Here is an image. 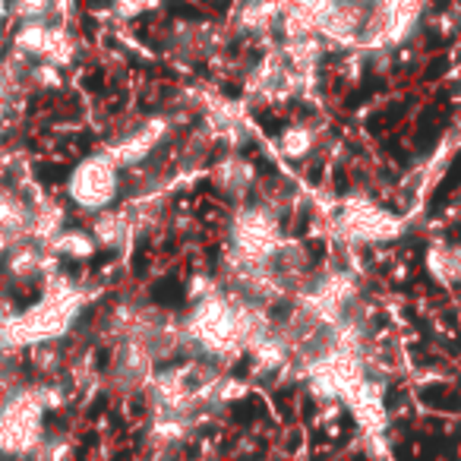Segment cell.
I'll list each match as a JSON object with an SVG mask.
<instances>
[{
  "instance_id": "6da1fadb",
  "label": "cell",
  "mask_w": 461,
  "mask_h": 461,
  "mask_svg": "<svg viewBox=\"0 0 461 461\" xmlns=\"http://www.w3.org/2000/svg\"><path fill=\"white\" fill-rule=\"evenodd\" d=\"M92 278H70L54 272L41 282V297L32 307H23L0 320V345L7 351H26L41 341H67L77 335L86 307L102 294V285L92 288Z\"/></svg>"
},
{
  "instance_id": "7a4b0ae2",
  "label": "cell",
  "mask_w": 461,
  "mask_h": 461,
  "mask_svg": "<svg viewBox=\"0 0 461 461\" xmlns=\"http://www.w3.org/2000/svg\"><path fill=\"white\" fill-rule=\"evenodd\" d=\"M180 326H184L186 357H205L221 370L247 360L250 345H247L238 294L221 288L203 301L186 303V310L180 313Z\"/></svg>"
},
{
  "instance_id": "3957f363",
  "label": "cell",
  "mask_w": 461,
  "mask_h": 461,
  "mask_svg": "<svg viewBox=\"0 0 461 461\" xmlns=\"http://www.w3.org/2000/svg\"><path fill=\"white\" fill-rule=\"evenodd\" d=\"M180 133L184 130L174 123V117L165 108L140 111V114L121 117L104 136L102 149L123 171H136V167L152 165L158 158H171Z\"/></svg>"
},
{
  "instance_id": "277c9868",
  "label": "cell",
  "mask_w": 461,
  "mask_h": 461,
  "mask_svg": "<svg viewBox=\"0 0 461 461\" xmlns=\"http://www.w3.org/2000/svg\"><path fill=\"white\" fill-rule=\"evenodd\" d=\"M221 230V247H228L230 253H238L250 263H269L278 247L288 240V215L278 205L253 196L240 205H230Z\"/></svg>"
},
{
  "instance_id": "5b68a950",
  "label": "cell",
  "mask_w": 461,
  "mask_h": 461,
  "mask_svg": "<svg viewBox=\"0 0 461 461\" xmlns=\"http://www.w3.org/2000/svg\"><path fill=\"white\" fill-rule=\"evenodd\" d=\"M329 230H332L335 244L348 247V250H354V247H383L404 238L408 218L392 212L389 205L376 203L364 190H351L339 196L335 215L329 218Z\"/></svg>"
},
{
  "instance_id": "8992f818",
  "label": "cell",
  "mask_w": 461,
  "mask_h": 461,
  "mask_svg": "<svg viewBox=\"0 0 461 461\" xmlns=\"http://www.w3.org/2000/svg\"><path fill=\"white\" fill-rule=\"evenodd\" d=\"M123 174L127 171L104 149H95L70 165L64 177V203L79 218H95L108 209H117L123 203V190H127Z\"/></svg>"
},
{
  "instance_id": "52a82bcc",
  "label": "cell",
  "mask_w": 461,
  "mask_h": 461,
  "mask_svg": "<svg viewBox=\"0 0 461 461\" xmlns=\"http://www.w3.org/2000/svg\"><path fill=\"white\" fill-rule=\"evenodd\" d=\"M48 433V411L32 379H23L0 395V458H35Z\"/></svg>"
},
{
  "instance_id": "ba28073f",
  "label": "cell",
  "mask_w": 461,
  "mask_h": 461,
  "mask_svg": "<svg viewBox=\"0 0 461 461\" xmlns=\"http://www.w3.org/2000/svg\"><path fill=\"white\" fill-rule=\"evenodd\" d=\"M429 0H373L354 51H402L423 35Z\"/></svg>"
},
{
  "instance_id": "9c48e42d",
  "label": "cell",
  "mask_w": 461,
  "mask_h": 461,
  "mask_svg": "<svg viewBox=\"0 0 461 461\" xmlns=\"http://www.w3.org/2000/svg\"><path fill=\"white\" fill-rule=\"evenodd\" d=\"M152 373L155 364L146 348H142V341L127 335L123 341L111 345V357L108 366H104V392L121 404L142 402L149 383H152Z\"/></svg>"
},
{
  "instance_id": "30bf717a",
  "label": "cell",
  "mask_w": 461,
  "mask_h": 461,
  "mask_svg": "<svg viewBox=\"0 0 461 461\" xmlns=\"http://www.w3.org/2000/svg\"><path fill=\"white\" fill-rule=\"evenodd\" d=\"M205 177H209L212 190H215L230 209V205H240L257 196L259 165H257V158H250L247 152H218L215 158H212Z\"/></svg>"
},
{
  "instance_id": "8fae6325",
  "label": "cell",
  "mask_w": 461,
  "mask_h": 461,
  "mask_svg": "<svg viewBox=\"0 0 461 461\" xmlns=\"http://www.w3.org/2000/svg\"><path fill=\"white\" fill-rule=\"evenodd\" d=\"M60 269V259L48 250L45 244H39L35 238L16 240L7 247V253L0 257V272L10 278L14 288H29V285H41L45 278H51Z\"/></svg>"
},
{
  "instance_id": "7c38bea8",
  "label": "cell",
  "mask_w": 461,
  "mask_h": 461,
  "mask_svg": "<svg viewBox=\"0 0 461 461\" xmlns=\"http://www.w3.org/2000/svg\"><path fill=\"white\" fill-rule=\"evenodd\" d=\"M322 142H326V123L320 117H297V121L285 123L276 136H272V155L291 165H301L320 155Z\"/></svg>"
},
{
  "instance_id": "4fadbf2b",
  "label": "cell",
  "mask_w": 461,
  "mask_h": 461,
  "mask_svg": "<svg viewBox=\"0 0 461 461\" xmlns=\"http://www.w3.org/2000/svg\"><path fill=\"white\" fill-rule=\"evenodd\" d=\"M89 230L92 238H95L98 250L111 253V257H127L130 250H133L136 244V224L133 218H130L127 205H117V209H108L102 212V215L89 218Z\"/></svg>"
},
{
  "instance_id": "5bb4252c",
  "label": "cell",
  "mask_w": 461,
  "mask_h": 461,
  "mask_svg": "<svg viewBox=\"0 0 461 461\" xmlns=\"http://www.w3.org/2000/svg\"><path fill=\"white\" fill-rule=\"evenodd\" d=\"M423 272L436 288L461 291V244L446 238H436L423 250Z\"/></svg>"
},
{
  "instance_id": "9a60e30c",
  "label": "cell",
  "mask_w": 461,
  "mask_h": 461,
  "mask_svg": "<svg viewBox=\"0 0 461 461\" xmlns=\"http://www.w3.org/2000/svg\"><path fill=\"white\" fill-rule=\"evenodd\" d=\"M48 35H51V20H23L14 23L7 35V54L35 64V60H45L48 51Z\"/></svg>"
},
{
  "instance_id": "2e32d148",
  "label": "cell",
  "mask_w": 461,
  "mask_h": 461,
  "mask_svg": "<svg viewBox=\"0 0 461 461\" xmlns=\"http://www.w3.org/2000/svg\"><path fill=\"white\" fill-rule=\"evenodd\" d=\"M48 250H51L58 259L79 263V266H89L92 259L102 253V250H98V244H95V238H92L89 224H67L58 238L51 240V247H48Z\"/></svg>"
},
{
  "instance_id": "e0dca14e",
  "label": "cell",
  "mask_w": 461,
  "mask_h": 461,
  "mask_svg": "<svg viewBox=\"0 0 461 461\" xmlns=\"http://www.w3.org/2000/svg\"><path fill=\"white\" fill-rule=\"evenodd\" d=\"M77 455H79V436L73 433V429L48 427L45 439H41V446L32 461H77Z\"/></svg>"
},
{
  "instance_id": "ac0fdd59",
  "label": "cell",
  "mask_w": 461,
  "mask_h": 461,
  "mask_svg": "<svg viewBox=\"0 0 461 461\" xmlns=\"http://www.w3.org/2000/svg\"><path fill=\"white\" fill-rule=\"evenodd\" d=\"M67 89V77L60 67L48 60H35L26 70V95H60Z\"/></svg>"
},
{
  "instance_id": "d6986e66",
  "label": "cell",
  "mask_w": 461,
  "mask_h": 461,
  "mask_svg": "<svg viewBox=\"0 0 461 461\" xmlns=\"http://www.w3.org/2000/svg\"><path fill=\"white\" fill-rule=\"evenodd\" d=\"M10 20H64V14H60V0H10Z\"/></svg>"
},
{
  "instance_id": "ffe728a7",
  "label": "cell",
  "mask_w": 461,
  "mask_h": 461,
  "mask_svg": "<svg viewBox=\"0 0 461 461\" xmlns=\"http://www.w3.org/2000/svg\"><path fill=\"white\" fill-rule=\"evenodd\" d=\"M165 7V0H111V20L121 23V26H130V23H140L146 16L158 14Z\"/></svg>"
},
{
  "instance_id": "44dd1931",
  "label": "cell",
  "mask_w": 461,
  "mask_h": 461,
  "mask_svg": "<svg viewBox=\"0 0 461 461\" xmlns=\"http://www.w3.org/2000/svg\"><path fill=\"white\" fill-rule=\"evenodd\" d=\"M215 291H221L218 272L205 269V266H196L184 282V303H196V301H203V297L215 294Z\"/></svg>"
},
{
  "instance_id": "7402d4cb",
  "label": "cell",
  "mask_w": 461,
  "mask_h": 461,
  "mask_svg": "<svg viewBox=\"0 0 461 461\" xmlns=\"http://www.w3.org/2000/svg\"><path fill=\"white\" fill-rule=\"evenodd\" d=\"M16 303H14V285H10V278L0 272V320H7L10 313H16Z\"/></svg>"
},
{
  "instance_id": "603a6c76",
  "label": "cell",
  "mask_w": 461,
  "mask_h": 461,
  "mask_svg": "<svg viewBox=\"0 0 461 461\" xmlns=\"http://www.w3.org/2000/svg\"><path fill=\"white\" fill-rule=\"evenodd\" d=\"M10 20V0H0V39H4V26Z\"/></svg>"
},
{
  "instance_id": "cb8c5ba5",
  "label": "cell",
  "mask_w": 461,
  "mask_h": 461,
  "mask_svg": "<svg viewBox=\"0 0 461 461\" xmlns=\"http://www.w3.org/2000/svg\"><path fill=\"white\" fill-rule=\"evenodd\" d=\"M26 461H32V458H26Z\"/></svg>"
}]
</instances>
